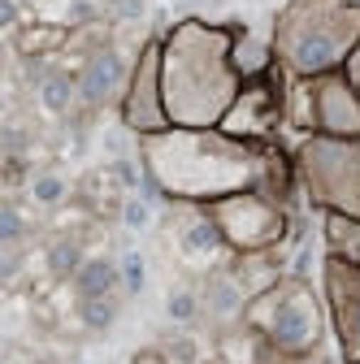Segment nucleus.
I'll list each match as a JSON object with an SVG mask.
<instances>
[{
	"instance_id": "obj_1",
	"label": "nucleus",
	"mask_w": 360,
	"mask_h": 364,
	"mask_svg": "<svg viewBox=\"0 0 360 364\" xmlns=\"http://www.w3.org/2000/svg\"><path fill=\"white\" fill-rule=\"evenodd\" d=\"M139 161L157 191L174 204H213L239 191H265L287 204L295 161H287L274 144H252L221 126H169L139 139Z\"/></svg>"
},
{
	"instance_id": "obj_2",
	"label": "nucleus",
	"mask_w": 360,
	"mask_h": 364,
	"mask_svg": "<svg viewBox=\"0 0 360 364\" xmlns=\"http://www.w3.org/2000/svg\"><path fill=\"white\" fill-rule=\"evenodd\" d=\"M161 82L169 126H221L243 91V74L235 70V26L200 18L174 22L161 39Z\"/></svg>"
},
{
	"instance_id": "obj_3",
	"label": "nucleus",
	"mask_w": 360,
	"mask_h": 364,
	"mask_svg": "<svg viewBox=\"0 0 360 364\" xmlns=\"http://www.w3.org/2000/svg\"><path fill=\"white\" fill-rule=\"evenodd\" d=\"M269 43L291 78L334 74L360 48V0H291Z\"/></svg>"
},
{
	"instance_id": "obj_4",
	"label": "nucleus",
	"mask_w": 360,
	"mask_h": 364,
	"mask_svg": "<svg viewBox=\"0 0 360 364\" xmlns=\"http://www.w3.org/2000/svg\"><path fill=\"white\" fill-rule=\"evenodd\" d=\"M243 321H248L269 347H274L282 360L322 351V334H326L322 299L312 295V287L300 282V278H278L269 291L252 295Z\"/></svg>"
},
{
	"instance_id": "obj_5",
	"label": "nucleus",
	"mask_w": 360,
	"mask_h": 364,
	"mask_svg": "<svg viewBox=\"0 0 360 364\" xmlns=\"http://www.w3.org/2000/svg\"><path fill=\"white\" fill-rule=\"evenodd\" d=\"M295 178L322 213L360 217V139L304 134L295 148Z\"/></svg>"
},
{
	"instance_id": "obj_6",
	"label": "nucleus",
	"mask_w": 360,
	"mask_h": 364,
	"mask_svg": "<svg viewBox=\"0 0 360 364\" xmlns=\"http://www.w3.org/2000/svg\"><path fill=\"white\" fill-rule=\"evenodd\" d=\"M221 243H226L235 256H256V252H274L287 230H291V217H287V204L269 200L265 191H239V196H226V200H213L204 204Z\"/></svg>"
},
{
	"instance_id": "obj_7",
	"label": "nucleus",
	"mask_w": 360,
	"mask_h": 364,
	"mask_svg": "<svg viewBox=\"0 0 360 364\" xmlns=\"http://www.w3.org/2000/svg\"><path fill=\"white\" fill-rule=\"evenodd\" d=\"M122 122L139 139L144 134H157V130H169L165 82H161V39H148L130 65V82L122 91Z\"/></svg>"
},
{
	"instance_id": "obj_8",
	"label": "nucleus",
	"mask_w": 360,
	"mask_h": 364,
	"mask_svg": "<svg viewBox=\"0 0 360 364\" xmlns=\"http://www.w3.org/2000/svg\"><path fill=\"white\" fill-rule=\"evenodd\" d=\"M278 122H287V96L274 87V70H269L265 78L243 82L239 100L226 113L221 130L239 134V139H252V144H269V134L278 130Z\"/></svg>"
},
{
	"instance_id": "obj_9",
	"label": "nucleus",
	"mask_w": 360,
	"mask_h": 364,
	"mask_svg": "<svg viewBox=\"0 0 360 364\" xmlns=\"http://www.w3.org/2000/svg\"><path fill=\"white\" fill-rule=\"evenodd\" d=\"M308 96H312V134L360 139V96L343 70L308 78Z\"/></svg>"
},
{
	"instance_id": "obj_10",
	"label": "nucleus",
	"mask_w": 360,
	"mask_h": 364,
	"mask_svg": "<svg viewBox=\"0 0 360 364\" xmlns=\"http://www.w3.org/2000/svg\"><path fill=\"white\" fill-rule=\"evenodd\" d=\"M326 308L347 360H360V264L326 256Z\"/></svg>"
},
{
	"instance_id": "obj_11",
	"label": "nucleus",
	"mask_w": 360,
	"mask_h": 364,
	"mask_svg": "<svg viewBox=\"0 0 360 364\" xmlns=\"http://www.w3.org/2000/svg\"><path fill=\"white\" fill-rule=\"evenodd\" d=\"M217 247H226V243H221L208 208L204 204H187V221L178 225V252H183V260H213Z\"/></svg>"
},
{
	"instance_id": "obj_12",
	"label": "nucleus",
	"mask_w": 360,
	"mask_h": 364,
	"mask_svg": "<svg viewBox=\"0 0 360 364\" xmlns=\"http://www.w3.org/2000/svg\"><path fill=\"white\" fill-rule=\"evenodd\" d=\"M282 355L269 347L248 321L239 326V330H231V334H221V343H217V364H278Z\"/></svg>"
},
{
	"instance_id": "obj_13",
	"label": "nucleus",
	"mask_w": 360,
	"mask_h": 364,
	"mask_svg": "<svg viewBox=\"0 0 360 364\" xmlns=\"http://www.w3.org/2000/svg\"><path fill=\"white\" fill-rule=\"evenodd\" d=\"M278 65V57H274V43H265V39H256L252 31H243V26H235V70L243 74V82H252V78H265L269 70Z\"/></svg>"
},
{
	"instance_id": "obj_14",
	"label": "nucleus",
	"mask_w": 360,
	"mask_h": 364,
	"mask_svg": "<svg viewBox=\"0 0 360 364\" xmlns=\"http://www.w3.org/2000/svg\"><path fill=\"white\" fill-rule=\"evenodd\" d=\"M326 256L360 264V217L326 213Z\"/></svg>"
},
{
	"instance_id": "obj_15",
	"label": "nucleus",
	"mask_w": 360,
	"mask_h": 364,
	"mask_svg": "<svg viewBox=\"0 0 360 364\" xmlns=\"http://www.w3.org/2000/svg\"><path fill=\"white\" fill-rule=\"evenodd\" d=\"M113 87H117V57L113 53H96L92 61H87L83 78H78V91L92 105H105L113 96Z\"/></svg>"
},
{
	"instance_id": "obj_16",
	"label": "nucleus",
	"mask_w": 360,
	"mask_h": 364,
	"mask_svg": "<svg viewBox=\"0 0 360 364\" xmlns=\"http://www.w3.org/2000/svg\"><path fill=\"white\" fill-rule=\"evenodd\" d=\"M74 287L83 299H113L117 291V264L113 260H83L74 273Z\"/></svg>"
},
{
	"instance_id": "obj_17",
	"label": "nucleus",
	"mask_w": 360,
	"mask_h": 364,
	"mask_svg": "<svg viewBox=\"0 0 360 364\" xmlns=\"http://www.w3.org/2000/svg\"><path fill=\"white\" fill-rule=\"evenodd\" d=\"M65 43V26H43V22H31L26 31H18V48L26 57H43Z\"/></svg>"
},
{
	"instance_id": "obj_18",
	"label": "nucleus",
	"mask_w": 360,
	"mask_h": 364,
	"mask_svg": "<svg viewBox=\"0 0 360 364\" xmlns=\"http://www.w3.org/2000/svg\"><path fill=\"white\" fill-rule=\"evenodd\" d=\"M78 264H83V260H78V247H74V243H57V247H53V269H57V273H78Z\"/></svg>"
},
{
	"instance_id": "obj_19",
	"label": "nucleus",
	"mask_w": 360,
	"mask_h": 364,
	"mask_svg": "<svg viewBox=\"0 0 360 364\" xmlns=\"http://www.w3.org/2000/svg\"><path fill=\"white\" fill-rule=\"evenodd\" d=\"M169 316H178V321H191V316H196V295H191V291H174V295H169Z\"/></svg>"
},
{
	"instance_id": "obj_20",
	"label": "nucleus",
	"mask_w": 360,
	"mask_h": 364,
	"mask_svg": "<svg viewBox=\"0 0 360 364\" xmlns=\"http://www.w3.org/2000/svg\"><path fill=\"white\" fill-rule=\"evenodd\" d=\"M35 200H43V204L61 200V182H57V178H39V182H35Z\"/></svg>"
},
{
	"instance_id": "obj_21",
	"label": "nucleus",
	"mask_w": 360,
	"mask_h": 364,
	"mask_svg": "<svg viewBox=\"0 0 360 364\" xmlns=\"http://www.w3.org/2000/svg\"><path fill=\"white\" fill-rule=\"evenodd\" d=\"M343 74H347V82L356 87V96H360V48L347 57V65H343Z\"/></svg>"
},
{
	"instance_id": "obj_22",
	"label": "nucleus",
	"mask_w": 360,
	"mask_h": 364,
	"mask_svg": "<svg viewBox=\"0 0 360 364\" xmlns=\"http://www.w3.org/2000/svg\"><path fill=\"white\" fill-rule=\"evenodd\" d=\"M130 364H169V360H165L161 351H139V355H134Z\"/></svg>"
},
{
	"instance_id": "obj_23",
	"label": "nucleus",
	"mask_w": 360,
	"mask_h": 364,
	"mask_svg": "<svg viewBox=\"0 0 360 364\" xmlns=\"http://www.w3.org/2000/svg\"><path fill=\"white\" fill-rule=\"evenodd\" d=\"M278 364H326L322 351H312V355H295V360H278Z\"/></svg>"
},
{
	"instance_id": "obj_24",
	"label": "nucleus",
	"mask_w": 360,
	"mask_h": 364,
	"mask_svg": "<svg viewBox=\"0 0 360 364\" xmlns=\"http://www.w3.org/2000/svg\"><path fill=\"white\" fill-rule=\"evenodd\" d=\"M347 364H360V360H347Z\"/></svg>"
}]
</instances>
